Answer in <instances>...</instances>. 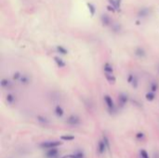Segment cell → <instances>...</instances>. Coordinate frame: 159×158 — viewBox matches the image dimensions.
<instances>
[{"instance_id": "cell-1", "label": "cell", "mask_w": 159, "mask_h": 158, "mask_svg": "<svg viewBox=\"0 0 159 158\" xmlns=\"http://www.w3.org/2000/svg\"><path fill=\"white\" fill-rule=\"evenodd\" d=\"M103 98H104V101L107 105V107H108V109H109V111L110 112L116 111V106H114V100L112 98H111L109 95H105Z\"/></svg>"}, {"instance_id": "cell-2", "label": "cell", "mask_w": 159, "mask_h": 158, "mask_svg": "<svg viewBox=\"0 0 159 158\" xmlns=\"http://www.w3.org/2000/svg\"><path fill=\"white\" fill-rule=\"evenodd\" d=\"M61 144V141H46L40 144L41 148H55Z\"/></svg>"}, {"instance_id": "cell-3", "label": "cell", "mask_w": 159, "mask_h": 158, "mask_svg": "<svg viewBox=\"0 0 159 158\" xmlns=\"http://www.w3.org/2000/svg\"><path fill=\"white\" fill-rule=\"evenodd\" d=\"M67 122L69 125H71V126H77V125H79L80 124V119L79 117L77 115H70L69 117L67 118Z\"/></svg>"}, {"instance_id": "cell-4", "label": "cell", "mask_w": 159, "mask_h": 158, "mask_svg": "<svg viewBox=\"0 0 159 158\" xmlns=\"http://www.w3.org/2000/svg\"><path fill=\"white\" fill-rule=\"evenodd\" d=\"M0 86H1L2 88L9 89L13 86V83L11 82V80H9L8 78H2L1 81H0Z\"/></svg>"}, {"instance_id": "cell-5", "label": "cell", "mask_w": 159, "mask_h": 158, "mask_svg": "<svg viewBox=\"0 0 159 158\" xmlns=\"http://www.w3.org/2000/svg\"><path fill=\"white\" fill-rule=\"evenodd\" d=\"M151 10L149 7H142V9H140V10L138 11V17L140 19H143V18H146L150 15Z\"/></svg>"}, {"instance_id": "cell-6", "label": "cell", "mask_w": 159, "mask_h": 158, "mask_svg": "<svg viewBox=\"0 0 159 158\" xmlns=\"http://www.w3.org/2000/svg\"><path fill=\"white\" fill-rule=\"evenodd\" d=\"M128 98L126 94L124 93L119 94V96H118V104L120 105V107H124L126 103L128 102Z\"/></svg>"}, {"instance_id": "cell-7", "label": "cell", "mask_w": 159, "mask_h": 158, "mask_svg": "<svg viewBox=\"0 0 159 158\" xmlns=\"http://www.w3.org/2000/svg\"><path fill=\"white\" fill-rule=\"evenodd\" d=\"M101 21L103 26H110L111 25V18L107 14H102L101 16Z\"/></svg>"}, {"instance_id": "cell-8", "label": "cell", "mask_w": 159, "mask_h": 158, "mask_svg": "<svg viewBox=\"0 0 159 158\" xmlns=\"http://www.w3.org/2000/svg\"><path fill=\"white\" fill-rule=\"evenodd\" d=\"M135 55L137 56V57H139V58H144L146 56V51L145 50H144L143 48H137L136 50H135Z\"/></svg>"}, {"instance_id": "cell-9", "label": "cell", "mask_w": 159, "mask_h": 158, "mask_svg": "<svg viewBox=\"0 0 159 158\" xmlns=\"http://www.w3.org/2000/svg\"><path fill=\"white\" fill-rule=\"evenodd\" d=\"M58 150L55 148H51L49 152H47L46 153V157L47 158H56L58 156Z\"/></svg>"}, {"instance_id": "cell-10", "label": "cell", "mask_w": 159, "mask_h": 158, "mask_svg": "<svg viewBox=\"0 0 159 158\" xmlns=\"http://www.w3.org/2000/svg\"><path fill=\"white\" fill-rule=\"evenodd\" d=\"M19 82L23 85H29L30 84V82H31V79H30V77H29V76H27V74H21V78H20Z\"/></svg>"}, {"instance_id": "cell-11", "label": "cell", "mask_w": 159, "mask_h": 158, "mask_svg": "<svg viewBox=\"0 0 159 158\" xmlns=\"http://www.w3.org/2000/svg\"><path fill=\"white\" fill-rule=\"evenodd\" d=\"M54 62H56V64L59 68H63V67H65V65H66V63L60 57H57V56L56 57H54Z\"/></svg>"}, {"instance_id": "cell-12", "label": "cell", "mask_w": 159, "mask_h": 158, "mask_svg": "<svg viewBox=\"0 0 159 158\" xmlns=\"http://www.w3.org/2000/svg\"><path fill=\"white\" fill-rule=\"evenodd\" d=\"M104 76H105V78L106 80L108 81L110 84H114L116 81V76H114V74H109V73H104Z\"/></svg>"}, {"instance_id": "cell-13", "label": "cell", "mask_w": 159, "mask_h": 158, "mask_svg": "<svg viewBox=\"0 0 159 158\" xmlns=\"http://www.w3.org/2000/svg\"><path fill=\"white\" fill-rule=\"evenodd\" d=\"M103 72L104 73H109V74H114V68L113 66L110 64L109 62H106L103 65Z\"/></svg>"}, {"instance_id": "cell-14", "label": "cell", "mask_w": 159, "mask_h": 158, "mask_svg": "<svg viewBox=\"0 0 159 158\" xmlns=\"http://www.w3.org/2000/svg\"><path fill=\"white\" fill-rule=\"evenodd\" d=\"M6 100H7V102H8L9 104H13L14 102H15V100H16V97L14 96L13 94L9 93L8 95L6 96Z\"/></svg>"}, {"instance_id": "cell-15", "label": "cell", "mask_w": 159, "mask_h": 158, "mask_svg": "<svg viewBox=\"0 0 159 158\" xmlns=\"http://www.w3.org/2000/svg\"><path fill=\"white\" fill-rule=\"evenodd\" d=\"M106 149H107V147H106V145L104 143V141H100L99 142V145H98V152L100 153H103L105 152Z\"/></svg>"}, {"instance_id": "cell-16", "label": "cell", "mask_w": 159, "mask_h": 158, "mask_svg": "<svg viewBox=\"0 0 159 158\" xmlns=\"http://www.w3.org/2000/svg\"><path fill=\"white\" fill-rule=\"evenodd\" d=\"M56 50H57L58 53H60L61 55H67L68 54V50H66L64 47H62V46H57L56 47Z\"/></svg>"}, {"instance_id": "cell-17", "label": "cell", "mask_w": 159, "mask_h": 158, "mask_svg": "<svg viewBox=\"0 0 159 158\" xmlns=\"http://www.w3.org/2000/svg\"><path fill=\"white\" fill-rule=\"evenodd\" d=\"M64 112H63V109H62L60 105H58V106H56V108H55V114H56L58 117H61L62 115H63Z\"/></svg>"}, {"instance_id": "cell-18", "label": "cell", "mask_w": 159, "mask_h": 158, "mask_svg": "<svg viewBox=\"0 0 159 158\" xmlns=\"http://www.w3.org/2000/svg\"><path fill=\"white\" fill-rule=\"evenodd\" d=\"M88 10H90V15L93 17L96 13V7L92 3H88Z\"/></svg>"}, {"instance_id": "cell-19", "label": "cell", "mask_w": 159, "mask_h": 158, "mask_svg": "<svg viewBox=\"0 0 159 158\" xmlns=\"http://www.w3.org/2000/svg\"><path fill=\"white\" fill-rule=\"evenodd\" d=\"M145 98H146V100H147L152 101V100H154V98H155V94H154V92H153V91H149V92H147V93H146Z\"/></svg>"}, {"instance_id": "cell-20", "label": "cell", "mask_w": 159, "mask_h": 158, "mask_svg": "<svg viewBox=\"0 0 159 158\" xmlns=\"http://www.w3.org/2000/svg\"><path fill=\"white\" fill-rule=\"evenodd\" d=\"M158 88H159V86L157 84V82H152L150 85V91L156 92L158 90Z\"/></svg>"}, {"instance_id": "cell-21", "label": "cell", "mask_w": 159, "mask_h": 158, "mask_svg": "<svg viewBox=\"0 0 159 158\" xmlns=\"http://www.w3.org/2000/svg\"><path fill=\"white\" fill-rule=\"evenodd\" d=\"M108 2H109V5L113 6V7H114V9H116V11H117V10H120L119 7H118V5H117L116 0H108Z\"/></svg>"}, {"instance_id": "cell-22", "label": "cell", "mask_w": 159, "mask_h": 158, "mask_svg": "<svg viewBox=\"0 0 159 158\" xmlns=\"http://www.w3.org/2000/svg\"><path fill=\"white\" fill-rule=\"evenodd\" d=\"M70 158H84V153L82 152H77L75 153H73V155H70Z\"/></svg>"}, {"instance_id": "cell-23", "label": "cell", "mask_w": 159, "mask_h": 158, "mask_svg": "<svg viewBox=\"0 0 159 158\" xmlns=\"http://www.w3.org/2000/svg\"><path fill=\"white\" fill-rule=\"evenodd\" d=\"M112 29H113V31H114V32L118 33V32H120V30H121V26H120L119 23H114V24H112Z\"/></svg>"}, {"instance_id": "cell-24", "label": "cell", "mask_w": 159, "mask_h": 158, "mask_svg": "<svg viewBox=\"0 0 159 158\" xmlns=\"http://www.w3.org/2000/svg\"><path fill=\"white\" fill-rule=\"evenodd\" d=\"M131 86H132L134 88H138V86H139V80H138V77H137L136 76H134V79H133V81L131 82Z\"/></svg>"}, {"instance_id": "cell-25", "label": "cell", "mask_w": 159, "mask_h": 158, "mask_svg": "<svg viewBox=\"0 0 159 158\" xmlns=\"http://www.w3.org/2000/svg\"><path fill=\"white\" fill-rule=\"evenodd\" d=\"M21 74H23L20 73V72H15V73H14V74H13V80L14 81H19L21 76Z\"/></svg>"}, {"instance_id": "cell-26", "label": "cell", "mask_w": 159, "mask_h": 158, "mask_svg": "<svg viewBox=\"0 0 159 158\" xmlns=\"http://www.w3.org/2000/svg\"><path fill=\"white\" fill-rule=\"evenodd\" d=\"M37 120L39 122L43 123V124H47V123H49V120H47L46 117H44V116H41V115L37 116Z\"/></svg>"}, {"instance_id": "cell-27", "label": "cell", "mask_w": 159, "mask_h": 158, "mask_svg": "<svg viewBox=\"0 0 159 158\" xmlns=\"http://www.w3.org/2000/svg\"><path fill=\"white\" fill-rule=\"evenodd\" d=\"M140 155L142 158H149V155H148L147 151H145V150H142V151L140 152Z\"/></svg>"}, {"instance_id": "cell-28", "label": "cell", "mask_w": 159, "mask_h": 158, "mask_svg": "<svg viewBox=\"0 0 159 158\" xmlns=\"http://www.w3.org/2000/svg\"><path fill=\"white\" fill-rule=\"evenodd\" d=\"M61 140H63V141H73V139H75V137L71 136V135H68V136H61Z\"/></svg>"}, {"instance_id": "cell-29", "label": "cell", "mask_w": 159, "mask_h": 158, "mask_svg": "<svg viewBox=\"0 0 159 158\" xmlns=\"http://www.w3.org/2000/svg\"><path fill=\"white\" fill-rule=\"evenodd\" d=\"M103 141H104V143H105V145H106V147H107V149H110V143H109V141H108V139H107V137L106 136H103V140H102Z\"/></svg>"}, {"instance_id": "cell-30", "label": "cell", "mask_w": 159, "mask_h": 158, "mask_svg": "<svg viewBox=\"0 0 159 158\" xmlns=\"http://www.w3.org/2000/svg\"><path fill=\"white\" fill-rule=\"evenodd\" d=\"M134 76H135V74H129L128 76V83H129V84H131V82L133 81V79H134Z\"/></svg>"}, {"instance_id": "cell-31", "label": "cell", "mask_w": 159, "mask_h": 158, "mask_svg": "<svg viewBox=\"0 0 159 158\" xmlns=\"http://www.w3.org/2000/svg\"><path fill=\"white\" fill-rule=\"evenodd\" d=\"M136 138L138 139V140H143V139H144V134L142 132H139L138 134L136 135Z\"/></svg>"}, {"instance_id": "cell-32", "label": "cell", "mask_w": 159, "mask_h": 158, "mask_svg": "<svg viewBox=\"0 0 159 158\" xmlns=\"http://www.w3.org/2000/svg\"><path fill=\"white\" fill-rule=\"evenodd\" d=\"M107 9H108L109 11H112L113 13H114V12H116V9H114V7L113 6H111V5H108V6H107Z\"/></svg>"}, {"instance_id": "cell-33", "label": "cell", "mask_w": 159, "mask_h": 158, "mask_svg": "<svg viewBox=\"0 0 159 158\" xmlns=\"http://www.w3.org/2000/svg\"><path fill=\"white\" fill-rule=\"evenodd\" d=\"M116 2H117L118 7H119V9H121V0H116Z\"/></svg>"}, {"instance_id": "cell-34", "label": "cell", "mask_w": 159, "mask_h": 158, "mask_svg": "<svg viewBox=\"0 0 159 158\" xmlns=\"http://www.w3.org/2000/svg\"><path fill=\"white\" fill-rule=\"evenodd\" d=\"M158 72H159V65H158Z\"/></svg>"}]
</instances>
